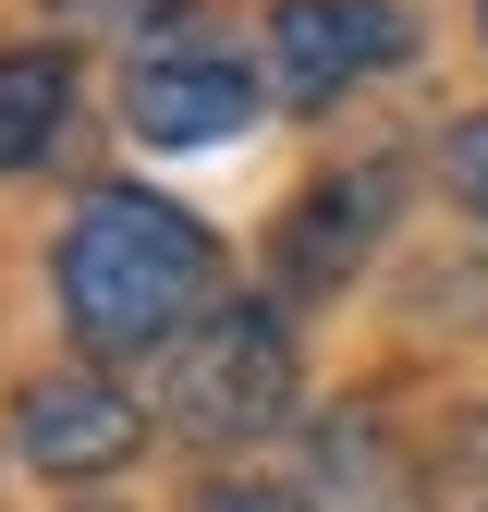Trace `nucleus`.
<instances>
[{"label":"nucleus","instance_id":"5","mask_svg":"<svg viewBox=\"0 0 488 512\" xmlns=\"http://www.w3.org/2000/svg\"><path fill=\"white\" fill-rule=\"evenodd\" d=\"M13 439H25V464H37V476H110V464L147 439V415L122 403L98 366H49V378H25Z\"/></svg>","mask_w":488,"mask_h":512},{"label":"nucleus","instance_id":"7","mask_svg":"<svg viewBox=\"0 0 488 512\" xmlns=\"http://www.w3.org/2000/svg\"><path fill=\"white\" fill-rule=\"evenodd\" d=\"M61 110H74V61H61V49H13V61H0V171L49 159Z\"/></svg>","mask_w":488,"mask_h":512},{"label":"nucleus","instance_id":"2","mask_svg":"<svg viewBox=\"0 0 488 512\" xmlns=\"http://www.w3.org/2000/svg\"><path fill=\"white\" fill-rule=\"evenodd\" d=\"M293 415V330L269 305H220L171 354V427L196 439H269Z\"/></svg>","mask_w":488,"mask_h":512},{"label":"nucleus","instance_id":"3","mask_svg":"<svg viewBox=\"0 0 488 512\" xmlns=\"http://www.w3.org/2000/svg\"><path fill=\"white\" fill-rule=\"evenodd\" d=\"M403 49H415L403 0H293V13L269 25L281 98H342V86H366V74H391Z\"/></svg>","mask_w":488,"mask_h":512},{"label":"nucleus","instance_id":"1","mask_svg":"<svg viewBox=\"0 0 488 512\" xmlns=\"http://www.w3.org/2000/svg\"><path fill=\"white\" fill-rule=\"evenodd\" d=\"M220 293V244L183 220L147 183H98L61 232V317H74L86 354H147V342H183Z\"/></svg>","mask_w":488,"mask_h":512},{"label":"nucleus","instance_id":"10","mask_svg":"<svg viewBox=\"0 0 488 512\" xmlns=\"http://www.w3.org/2000/svg\"><path fill=\"white\" fill-rule=\"evenodd\" d=\"M476 25H488V0H476Z\"/></svg>","mask_w":488,"mask_h":512},{"label":"nucleus","instance_id":"6","mask_svg":"<svg viewBox=\"0 0 488 512\" xmlns=\"http://www.w3.org/2000/svg\"><path fill=\"white\" fill-rule=\"evenodd\" d=\"M379 208H391V171H354V183H318V196L293 208V232H281V269L305 281V293H330L354 256H366V232H379Z\"/></svg>","mask_w":488,"mask_h":512},{"label":"nucleus","instance_id":"8","mask_svg":"<svg viewBox=\"0 0 488 512\" xmlns=\"http://www.w3.org/2000/svg\"><path fill=\"white\" fill-rule=\"evenodd\" d=\"M452 183L488 208V110H476V122H452Z\"/></svg>","mask_w":488,"mask_h":512},{"label":"nucleus","instance_id":"9","mask_svg":"<svg viewBox=\"0 0 488 512\" xmlns=\"http://www.w3.org/2000/svg\"><path fill=\"white\" fill-rule=\"evenodd\" d=\"M196 512H293V500H281V488H208Z\"/></svg>","mask_w":488,"mask_h":512},{"label":"nucleus","instance_id":"4","mask_svg":"<svg viewBox=\"0 0 488 512\" xmlns=\"http://www.w3.org/2000/svg\"><path fill=\"white\" fill-rule=\"evenodd\" d=\"M122 122H135L147 147H220L257 122V74L220 49H147L135 74H122Z\"/></svg>","mask_w":488,"mask_h":512}]
</instances>
